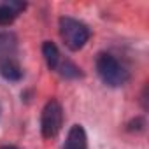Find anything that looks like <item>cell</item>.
Here are the masks:
<instances>
[{"mask_svg":"<svg viewBox=\"0 0 149 149\" xmlns=\"http://www.w3.org/2000/svg\"><path fill=\"white\" fill-rule=\"evenodd\" d=\"M97 74L104 84L111 88H121L130 81L128 67L112 53H100L95 61Z\"/></svg>","mask_w":149,"mask_h":149,"instance_id":"1","label":"cell"},{"mask_svg":"<svg viewBox=\"0 0 149 149\" xmlns=\"http://www.w3.org/2000/svg\"><path fill=\"white\" fill-rule=\"evenodd\" d=\"M58 28H60V37L63 44L70 51L83 49L91 37V30L86 23L76 18H70V16H61L58 19Z\"/></svg>","mask_w":149,"mask_h":149,"instance_id":"2","label":"cell"},{"mask_svg":"<svg viewBox=\"0 0 149 149\" xmlns=\"http://www.w3.org/2000/svg\"><path fill=\"white\" fill-rule=\"evenodd\" d=\"M63 126V107L56 98L46 102L40 114V133L44 139H54Z\"/></svg>","mask_w":149,"mask_h":149,"instance_id":"3","label":"cell"},{"mask_svg":"<svg viewBox=\"0 0 149 149\" xmlns=\"http://www.w3.org/2000/svg\"><path fill=\"white\" fill-rule=\"evenodd\" d=\"M0 76L9 83H18L23 79V68L16 56H0Z\"/></svg>","mask_w":149,"mask_h":149,"instance_id":"4","label":"cell"},{"mask_svg":"<svg viewBox=\"0 0 149 149\" xmlns=\"http://www.w3.org/2000/svg\"><path fill=\"white\" fill-rule=\"evenodd\" d=\"M63 149H88V135L83 125L70 126L67 133V140L63 144Z\"/></svg>","mask_w":149,"mask_h":149,"instance_id":"5","label":"cell"},{"mask_svg":"<svg viewBox=\"0 0 149 149\" xmlns=\"http://www.w3.org/2000/svg\"><path fill=\"white\" fill-rule=\"evenodd\" d=\"M42 56L46 60L47 68L56 72V68L60 65V60H61V54H60L58 46L54 42H51V40H44V44H42Z\"/></svg>","mask_w":149,"mask_h":149,"instance_id":"6","label":"cell"},{"mask_svg":"<svg viewBox=\"0 0 149 149\" xmlns=\"http://www.w3.org/2000/svg\"><path fill=\"white\" fill-rule=\"evenodd\" d=\"M18 51V37L13 32L0 33V56H16Z\"/></svg>","mask_w":149,"mask_h":149,"instance_id":"7","label":"cell"},{"mask_svg":"<svg viewBox=\"0 0 149 149\" xmlns=\"http://www.w3.org/2000/svg\"><path fill=\"white\" fill-rule=\"evenodd\" d=\"M56 72L60 74L61 77H65V79H79V77H83L84 74H83V70L74 63V61H70V60H60V65H58V68H56Z\"/></svg>","mask_w":149,"mask_h":149,"instance_id":"8","label":"cell"},{"mask_svg":"<svg viewBox=\"0 0 149 149\" xmlns=\"http://www.w3.org/2000/svg\"><path fill=\"white\" fill-rule=\"evenodd\" d=\"M18 16H19V14H18L16 11H13L7 2H2V4H0V26H9L11 23H14V19H16Z\"/></svg>","mask_w":149,"mask_h":149,"instance_id":"9","label":"cell"},{"mask_svg":"<svg viewBox=\"0 0 149 149\" xmlns=\"http://www.w3.org/2000/svg\"><path fill=\"white\" fill-rule=\"evenodd\" d=\"M146 128V119L144 118H133V119H130L128 123H126V130L130 132V133H139V132H142Z\"/></svg>","mask_w":149,"mask_h":149,"instance_id":"10","label":"cell"},{"mask_svg":"<svg viewBox=\"0 0 149 149\" xmlns=\"http://www.w3.org/2000/svg\"><path fill=\"white\" fill-rule=\"evenodd\" d=\"M140 102H142V109L147 111V86H144V91L140 95Z\"/></svg>","mask_w":149,"mask_h":149,"instance_id":"11","label":"cell"},{"mask_svg":"<svg viewBox=\"0 0 149 149\" xmlns=\"http://www.w3.org/2000/svg\"><path fill=\"white\" fill-rule=\"evenodd\" d=\"M0 149H18L16 146H9V144H6V146H0Z\"/></svg>","mask_w":149,"mask_h":149,"instance_id":"12","label":"cell"}]
</instances>
